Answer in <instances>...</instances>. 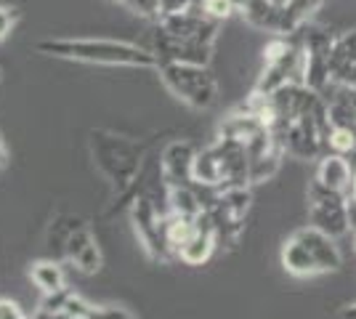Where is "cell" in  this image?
Returning <instances> with one entry per match:
<instances>
[{
    "mask_svg": "<svg viewBox=\"0 0 356 319\" xmlns=\"http://www.w3.org/2000/svg\"><path fill=\"white\" fill-rule=\"evenodd\" d=\"M35 51L51 59L99 64V67H131V69H157L160 59L152 48L112 38H45L35 43Z\"/></svg>",
    "mask_w": 356,
    "mask_h": 319,
    "instance_id": "obj_1",
    "label": "cell"
},
{
    "mask_svg": "<svg viewBox=\"0 0 356 319\" xmlns=\"http://www.w3.org/2000/svg\"><path fill=\"white\" fill-rule=\"evenodd\" d=\"M88 149L96 170L104 176L115 199H134V189L144 167L147 149L134 138L120 136L115 131L96 128L88 136Z\"/></svg>",
    "mask_w": 356,
    "mask_h": 319,
    "instance_id": "obj_2",
    "label": "cell"
},
{
    "mask_svg": "<svg viewBox=\"0 0 356 319\" xmlns=\"http://www.w3.org/2000/svg\"><path fill=\"white\" fill-rule=\"evenodd\" d=\"M160 80L176 99L192 109H210L218 101V83L208 67L165 61L160 64Z\"/></svg>",
    "mask_w": 356,
    "mask_h": 319,
    "instance_id": "obj_3",
    "label": "cell"
},
{
    "mask_svg": "<svg viewBox=\"0 0 356 319\" xmlns=\"http://www.w3.org/2000/svg\"><path fill=\"white\" fill-rule=\"evenodd\" d=\"M128 218H131L136 240L149 261L168 263L170 259H176L165 237V211L157 208L152 195H136L128 205Z\"/></svg>",
    "mask_w": 356,
    "mask_h": 319,
    "instance_id": "obj_4",
    "label": "cell"
},
{
    "mask_svg": "<svg viewBox=\"0 0 356 319\" xmlns=\"http://www.w3.org/2000/svg\"><path fill=\"white\" fill-rule=\"evenodd\" d=\"M309 224L335 240L348 234V229H351L348 197L343 192L327 189L325 183L314 179L309 183Z\"/></svg>",
    "mask_w": 356,
    "mask_h": 319,
    "instance_id": "obj_5",
    "label": "cell"
},
{
    "mask_svg": "<svg viewBox=\"0 0 356 319\" xmlns=\"http://www.w3.org/2000/svg\"><path fill=\"white\" fill-rule=\"evenodd\" d=\"M218 24L221 22L205 16L200 11V6H192V8L178 11V14H168L157 22V27L163 32H168L170 38L194 40V43H208V46H216V40H218Z\"/></svg>",
    "mask_w": 356,
    "mask_h": 319,
    "instance_id": "obj_6",
    "label": "cell"
},
{
    "mask_svg": "<svg viewBox=\"0 0 356 319\" xmlns=\"http://www.w3.org/2000/svg\"><path fill=\"white\" fill-rule=\"evenodd\" d=\"M152 51L160 59V64H165V61H181V64L210 67V61H213V46L194 43V40H178V38H170L168 32H163L160 27L154 32V48Z\"/></svg>",
    "mask_w": 356,
    "mask_h": 319,
    "instance_id": "obj_7",
    "label": "cell"
},
{
    "mask_svg": "<svg viewBox=\"0 0 356 319\" xmlns=\"http://www.w3.org/2000/svg\"><path fill=\"white\" fill-rule=\"evenodd\" d=\"M194 157L197 147L186 138H176L163 149L160 157V176L165 186H184L194 183Z\"/></svg>",
    "mask_w": 356,
    "mask_h": 319,
    "instance_id": "obj_8",
    "label": "cell"
},
{
    "mask_svg": "<svg viewBox=\"0 0 356 319\" xmlns=\"http://www.w3.org/2000/svg\"><path fill=\"white\" fill-rule=\"evenodd\" d=\"M64 261H70L80 274L102 272L104 256H102V247L96 243V237H93V231H90L88 224H83V227L70 237V243L64 247Z\"/></svg>",
    "mask_w": 356,
    "mask_h": 319,
    "instance_id": "obj_9",
    "label": "cell"
},
{
    "mask_svg": "<svg viewBox=\"0 0 356 319\" xmlns=\"http://www.w3.org/2000/svg\"><path fill=\"white\" fill-rule=\"evenodd\" d=\"M216 247H218V234H216V227H213V218L202 211V215L197 218V231L178 247L176 259L181 263H186V266H202L216 253Z\"/></svg>",
    "mask_w": 356,
    "mask_h": 319,
    "instance_id": "obj_10",
    "label": "cell"
},
{
    "mask_svg": "<svg viewBox=\"0 0 356 319\" xmlns=\"http://www.w3.org/2000/svg\"><path fill=\"white\" fill-rule=\"evenodd\" d=\"M316 181H322L327 189H335V192H343L346 197H351L356 183V165L346 154L325 152L319 157Z\"/></svg>",
    "mask_w": 356,
    "mask_h": 319,
    "instance_id": "obj_11",
    "label": "cell"
},
{
    "mask_svg": "<svg viewBox=\"0 0 356 319\" xmlns=\"http://www.w3.org/2000/svg\"><path fill=\"white\" fill-rule=\"evenodd\" d=\"M296 237L300 243L306 245L309 250H312V256L316 259L319 263V272H338L343 263V256L341 250H338V245H335V237H330L325 231H319L316 227H303L296 231Z\"/></svg>",
    "mask_w": 356,
    "mask_h": 319,
    "instance_id": "obj_12",
    "label": "cell"
},
{
    "mask_svg": "<svg viewBox=\"0 0 356 319\" xmlns=\"http://www.w3.org/2000/svg\"><path fill=\"white\" fill-rule=\"evenodd\" d=\"M194 183L197 186H210V189H221L226 186V167H223V157L216 147V141L205 147V149H197L194 157Z\"/></svg>",
    "mask_w": 356,
    "mask_h": 319,
    "instance_id": "obj_13",
    "label": "cell"
},
{
    "mask_svg": "<svg viewBox=\"0 0 356 319\" xmlns=\"http://www.w3.org/2000/svg\"><path fill=\"white\" fill-rule=\"evenodd\" d=\"M266 131L268 128L258 120L252 112H248V109H242V106H239L237 112H232V115L221 122L218 136L234 138V141H239V144H245V147H248L252 138H258L261 133H266Z\"/></svg>",
    "mask_w": 356,
    "mask_h": 319,
    "instance_id": "obj_14",
    "label": "cell"
},
{
    "mask_svg": "<svg viewBox=\"0 0 356 319\" xmlns=\"http://www.w3.org/2000/svg\"><path fill=\"white\" fill-rule=\"evenodd\" d=\"M165 211L178 213V215H189V218H200L202 211H205L200 186H197V183L165 186Z\"/></svg>",
    "mask_w": 356,
    "mask_h": 319,
    "instance_id": "obj_15",
    "label": "cell"
},
{
    "mask_svg": "<svg viewBox=\"0 0 356 319\" xmlns=\"http://www.w3.org/2000/svg\"><path fill=\"white\" fill-rule=\"evenodd\" d=\"M282 266L287 274L300 277V279H303V277H316V274H322L316 259L312 256V250L300 243L296 234L287 237L282 245Z\"/></svg>",
    "mask_w": 356,
    "mask_h": 319,
    "instance_id": "obj_16",
    "label": "cell"
},
{
    "mask_svg": "<svg viewBox=\"0 0 356 319\" xmlns=\"http://www.w3.org/2000/svg\"><path fill=\"white\" fill-rule=\"evenodd\" d=\"M30 279L35 282V288L40 290L43 295H54V293H61L67 290V274H64V266L59 263V259H40L32 261L30 266Z\"/></svg>",
    "mask_w": 356,
    "mask_h": 319,
    "instance_id": "obj_17",
    "label": "cell"
},
{
    "mask_svg": "<svg viewBox=\"0 0 356 319\" xmlns=\"http://www.w3.org/2000/svg\"><path fill=\"white\" fill-rule=\"evenodd\" d=\"M83 224H86V218L72 215V213H59V215L51 221V227L45 231V247H48L51 259H64V247L70 243V237H72Z\"/></svg>",
    "mask_w": 356,
    "mask_h": 319,
    "instance_id": "obj_18",
    "label": "cell"
},
{
    "mask_svg": "<svg viewBox=\"0 0 356 319\" xmlns=\"http://www.w3.org/2000/svg\"><path fill=\"white\" fill-rule=\"evenodd\" d=\"M322 6V0H287L280 14V32L277 35H296L309 24L312 14Z\"/></svg>",
    "mask_w": 356,
    "mask_h": 319,
    "instance_id": "obj_19",
    "label": "cell"
},
{
    "mask_svg": "<svg viewBox=\"0 0 356 319\" xmlns=\"http://www.w3.org/2000/svg\"><path fill=\"white\" fill-rule=\"evenodd\" d=\"M239 14L245 16V22L258 27V30L266 32H280V14H282V6H277L274 0H252L248 3Z\"/></svg>",
    "mask_w": 356,
    "mask_h": 319,
    "instance_id": "obj_20",
    "label": "cell"
},
{
    "mask_svg": "<svg viewBox=\"0 0 356 319\" xmlns=\"http://www.w3.org/2000/svg\"><path fill=\"white\" fill-rule=\"evenodd\" d=\"M194 231H197V218H189V215H178V213L165 211V237H168V245H170L173 256H176L178 247L186 243Z\"/></svg>",
    "mask_w": 356,
    "mask_h": 319,
    "instance_id": "obj_21",
    "label": "cell"
},
{
    "mask_svg": "<svg viewBox=\"0 0 356 319\" xmlns=\"http://www.w3.org/2000/svg\"><path fill=\"white\" fill-rule=\"evenodd\" d=\"M197 6H200L202 14L216 19V22H223V19H229V16L237 11L234 0H200Z\"/></svg>",
    "mask_w": 356,
    "mask_h": 319,
    "instance_id": "obj_22",
    "label": "cell"
},
{
    "mask_svg": "<svg viewBox=\"0 0 356 319\" xmlns=\"http://www.w3.org/2000/svg\"><path fill=\"white\" fill-rule=\"evenodd\" d=\"M136 16L149 19V22H160L163 19V0H128L125 3Z\"/></svg>",
    "mask_w": 356,
    "mask_h": 319,
    "instance_id": "obj_23",
    "label": "cell"
},
{
    "mask_svg": "<svg viewBox=\"0 0 356 319\" xmlns=\"http://www.w3.org/2000/svg\"><path fill=\"white\" fill-rule=\"evenodd\" d=\"M86 319H136L125 306H118V304H104V306H90L88 317Z\"/></svg>",
    "mask_w": 356,
    "mask_h": 319,
    "instance_id": "obj_24",
    "label": "cell"
},
{
    "mask_svg": "<svg viewBox=\"0 0 356 319\" xmlns=\"http://www.w3.org/2000/svg\"><path fill=\"white\" fill-rule=\"evenodd\" d=\"M14 24H16V11L0 3V40H6V38L11 35Z\"/></svg>",
    "mask_w": 356,
    "mask_h": 319,
    "instance_id": "obj_25",
    "label": "cell"
},
{
    "mask_svg": "<svg viewBox=\"0 0 356 319\" xmlns=\"http://www.w3.org/2000/svg\"><path fill=\"white\" fill-rule=\"evenodd\" d=\"M0 319H27L24 311L11 298H0Z\"/></svg>",
    "mask_w": 356,
    "mask_h": 319,
    "instance_id": "obj_26",
    "label": "cell"
},
{
    "mask_svg": "<svg viewBox=\"0 0 356 319\" xmlns=\"http://www.w3.org/2000/svg\"><path fill=\"white\" fill-rule=\"evenodd\" d=\"M192 6H197V0H163V16L186 11V8H192Z\"/></svg>",
    "mask_w": 356,
    "mask_h": 319,
    "instance_id": "obj_27",
    "label": "cell"
},
{
    "mask_svg": "<svg viewBox=\"0 0 356 319\" xmlns=\"http://www.w3.org/2000/svg\"><path fill=\"white\" fill-rule=\"evenodd\" d=\"M32 319H72L67 311H51V309H43V306H38V311H35V317Z\"/></svg>",
    "mask_w": 356,
    "mask_h": 319,
    "instance_id": "obj_28",
    "label": "cell"
},
{
    "mask_svg": "<svg viewBox=\"0 0 356 319\" xmlns=\"http://www.w3.org/2000/svg\"><path fill=\"white\" fill-rule=\"evenodd\" d=\"M338 319H356V304L343 306V309H341V314H338Z\"/></svg>",
    "mask_w": 356,
    "mask_h": 319,
    "instance_id": "obj_29",
    "label": "cell"
},
{
    "mask_svg": "<svg viewBox=\"0 0 356 319\" xmlns=\"http://www.w3.org/2000/svg\"><path fill=\"white\" fill-rule=\"evenodd\" d=\"M6 160H8V149H6V144L0 138V165H6Z\"/></svg>",
    "mask_w": 356,
    "mask_h": 319,
    "instance_id": "obj_30",
    "label": "cell"
},
{
    "mask_svg": "<svg viewBox=\"0 0 356 319\" xmlns=\"http://www.w3.org/2000/svg\"><path fill=\"white\" fill-rule=\"evenodd\" d=\"M104 3H109V6H125L128 0H104Z\"/></svg>",
    "mask_w": 356,
    "mask_h": 319,
    "instance_id": "obj_31",
    "label": "cell"
},
{
    "mask_svg": "<svg viewBox=\"0 0 356 319\" xmlns=\"http://www.w3.org/2000/svg\"><path fill=\"white\" fill-rule=\"evenodd\" d=\"M0 75H3V72H0Z\"/></svg>",
    "mask_w": 356,
    "mask_h": 319,
    "instance_id": "obj_32",
    "label": "cell"
}]
</instances>
